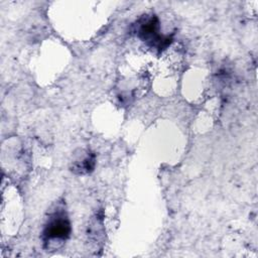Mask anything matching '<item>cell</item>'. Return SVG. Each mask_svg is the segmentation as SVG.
<instances>
[{"instance_id":"6da1fadb","label":"cell","mask_w":258,"mask_h":258,"mask_svg":"<svg viewBox=\"0 0 258 258\" xmlns=\"http://www.w3.org/2000/svg\"><path fill=\"white\" fill-rule=\"evenodd\" d=\"M72 232L71 222L64 208L56 205L49 213L42 231L44 248L53 251L60 248L69 239Z\"/></svg>"},{"instance_id":"7a4b0ae2","label":"cell","mask_w":258,"mask_h":258,"mask_svg":"<svg viewBox=\"0 0 258 258\" xmlns=\"http://www.w3.org/2000/svg\"><path fill=\"white\" fill-rule=\"evenodd\" d=\"M135 32L143 41L158 49L166 47L171 37L159 33V21L155 15H143L135 24Z\"/></svg>"},{"instance_id":"3957f363","label":"cell","mask_w":258,"mask_h":258,"mask_svg":"<svg viewBox=\"0 0 258 258\" xmlns=\"http://www.w3.org/2000/svg\"><path fill=\"white\" fill-rule=\"evenodd\" d=\"M96 165V155L90 150H81L72 161L71 170L72 172L83 175L91 173Z\"/></svg>"}]
</instances>
